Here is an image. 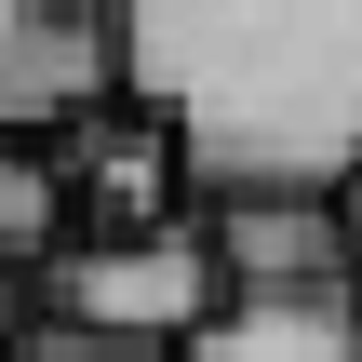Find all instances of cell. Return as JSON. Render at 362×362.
<instances>
[{
  "label": "cell",
  "mask_w": 362,
  "mask_h": 362,
  "mask_svg": "<svg viewBox=\"0 0 362 362\" xmlns=\"http://www.w3.org/2000/svg\"><path fill=\"white\" fill-rule=\"evenodd\" d=\"M121 67L202 202H336L362 175V0H161L121 13Z\"/></svg>",
  "instance_id": "cell-1"
},
{
  "label": "cell",
  "mask_w": 362,
  "mask_h": 362,
  "mask_svg": "<svg viewBox=\"0 0 362 362\" xmlns=\"http://www.w3.org/2000/svg\"><path fill=\"white\" fill-rule=\"evenodd\" d=\"M215 309H228L215 228H134V242H67V255H54V322L121 336V349H161L175 362Z\"/></svg>",
  "instance_id": "cell-2"
},
{
  "label": "cell",
  "mask_w": 362,
  "mask_h": 362,
  "mask_svg": "<svg viewBox=\"0 0 362 362\" xmlns=\"http://www.w3.org/2000/svg\"><path fill=\"white\" fill-rule=\"evenodd\" d=\"M121 13L81 0H0V148H67L94 107H121Z\"/></svg>",
  "instance_id": "cell-3"
},
{
  "label": "cell",
  "mask_w": 362,
  "mask_h": 362,
  "mask_svg": "<svg viewBox=\"0 0 362 362\" xmlns=\"http://www.w3.org/2000/svg\"><path fill=\"white\" fill-rule=\"evenodd\" d=\"M67 188H81V215H94V242H134V228H188L175 202H188V148L121 94V107H94L81 134H67Z\"/></svg>",
  "instance_id": "cell-4"
},
{
  "label": "cell",
  "mask_w": 362,
  "mask_h": 362,
  "mask_svg": "<svg viewBox=\"0 0 362 362\" xmlns=\"http://www.w3.org/2000/svg\"><path fill=\"white\" fill-rule=\"evenodd\" d=\"M215 269H228V296H336V282H362L336 202H215Z\"/></svg>",
  "instance_id": "cell-5"
},
{
  "label": "cell",
  "mask_w": 362,
  "mask_h": 362,
  "mask_svg": "<svg viewBox=\"0 0 362 362\" xmlns=\"http://www.w3.org/2000/svg\"><path fill=\"white\" fill-rule=\"evenodd\" d=\"M175 362H362V282H336V296H228Z\"/></svg>",
  "instance_id": "cell-6"
},
{
  "label": "cell",
  "mask_w": 362,
  "mask_h": 362,
  "mask_svg": "<svg viewBox=\"0 0 362 362\" xmlns=\"http://www.w3.org/2000/svg\"><path fill=\"white\" fill-rule=\"evenodd\" d=\"M67 228H81L67 148H0V255H67Z\"/></svg>",
  "instance_id": "cell-7"
},
{
  "label": "cell",
  "mask_w": 362,
  "mask_h": 362,
  "mask_svg": "<svg viewBox=\"0 0 362 362\" xmlns=\"http://www.w3.org/2000/svg\"><path fill=\"white\" fill-rule=\"evenodd\" d=\"M13 362H161V349H121V336H81V322H40Z\"/></svg>",
  "instance_id": "cell-8"
},
{
  "label": "cell",
  "mask_w": 362,
  "mask_h": 362,
  "mask_svg": "<svg viewBox=\"0 0 362 362\" xmlns=\"http://www.w3.org/2000/svg\"><path fill=\"white\" fill-rule=\"evenodd\" d=\"M27 336H40V322H27V296H13V269H0V362L27 349Z\"/></svg>",
  "instance_id": "cell-9"
},
{
  "label": "cell",
  "mask_w": 362,
  "mask_h": 362,
  "mask_svg": "<svg viewBox=\"0 0 362 362\" xmlns=\"http://www.w3.org/2000/svg\"><path fill=\"white\" fill-rule=\"evenodd\" d=\"M336 228H349V269H362V175L336 188Z\"/></svg>",
  "instance_id": "cell-10"
}]
</instances>
